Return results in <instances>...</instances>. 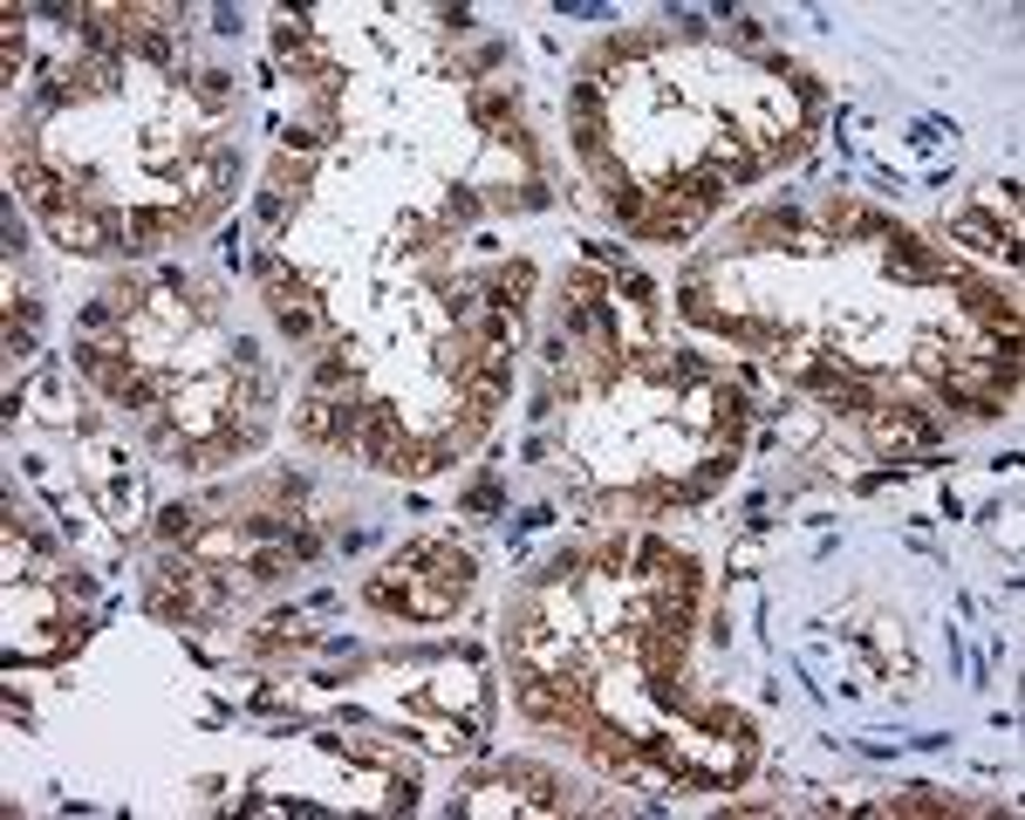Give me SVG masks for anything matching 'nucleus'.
I'll return each mask as SVG.
<instances>
[{"mask_svg":"<svg viewBox=\"0 0 1025 820\" xmlns=\"http://www.w3.org/2000/svg\"><path fill=\"white\" fill-rule=\"evenodd\" d=\"M869 432H876V445L882 451H936V417H917V411H869Z\"/></svg>","mask_w":1025,"mask_h":820,"instance_id":"1","label":"nucleus"},{"mask_svg":"<svg viewBox=\"0 0 1025 820\" xmlns=\"http://www.w3.org/2000/svg\"><path fill=\"white\" fill-rule=\"evenodd\" d=\"M267 308H273V322H281L288 342H308L314 329H322V308H314L308 281H273V288H267Z\"/></svg>","mask_w":1025,"mask_h":820,"instance_id":"2","label":"nucleus"},{"mask_svg":"<svg viewBox=\"0 0 1025 820\" xmlns=\"http://www.w3.org/2000/svg\"><path fill=\"white\" fill-rule=\"evenodd\" d=\"M49 226H55V240H62L69 253H116V226H110L103 212H90V206H83V212L69 206V212H55Z\"/></svg>","mask_w":1025,"mask_h":820,"instance_id":"3","label":"nucleus"},{"mask_svg":"<svg viewBox=\"0 0 1025 820\" xmlns=\"http://www.w3.org/2000/svg\"><path fill=\"white\" fill-rule=\"evenodd\" d=\"M964 308L992 329V335H1005V342H1018V308L998 294V288H977V281H964Z\"/></svg>","mask_w":1025,"mask_h":820,"instance_id":"4","label":"nucleus"},{"mask_svg":"<svg viewBox=\"0 0 1025 820\" xmlns=\"http://www.w3.org/2000/svg\"><path fill=\"white\" fill-rule=\"evenodd\" d=\"M650 199H656V191H643V185L629 178V172H609V212H615L629 232H636V226L650 219Z\"/></svg>","mask_w":1025,"mask_h":820,"instance_id":"5","label":"nucleus"},{"mask_svg":"<svg viewBox=\"0 0 1025 820\" xmlns=\"http://www.w3.org/2000/svg\"><path fill=\"white\" fill-rule=\"evenodd\" d=\"M512 110H520V96H512V90H479V96H472V124L493 131V137H506L512 131Z\"/></svg>","mask_w":1025,"mask_h":820,"instance_id":"6","label":"nucleus"},{"mask_svg":"<svg viewBox=\"0 0 1025 820\" xmlns=\"http://www.w3.org/2000/svg\"><path fill=\"white\" fill-rule=\"evenodd\" d=\"M827 219H835V232H848V240H889L895 232L882 212H861V206H841V199L827 206Z\"/></svg>","mask_w":1025,"mask_h":820,"instance_id":"7","label":"nucleus"},{"mask_svg":"<svg viewBox=\"0 0 1025 820\" xmlns=\"http://www.w3.org/2000/svg\"><path fill=\"white\" fill-rule=\"evenodd\" d=\"M199 520H206L199 506H185V499H178V506H165V513H157V540H172V547H191V540L206 533Z\"/></svg>","mask_w":1025,"mask_h":820,"instance_id":"8","label":"nucleus"},{"mask_svg":"<svg viewBox=\"0 0 1025 820\" xmlns=\"http://www.w3.org/2000/svg\"><path fill=\"white\" fill-rule=\"evenodd\" d=\"M527 294H534V267H527V260L499 267V281H493V308H506V315H512V308H520Z\"/></svg>","mask_w":1025,"mask_h":820,"instance_id":"9","label":"nucleus"},{"mask_svg":"<svg viewBox=\"0 0 1025 820\" xmlns=\"http://www.w3.org/2000/svg\"><path fill=\"white\" fill-rule=\"evenodd\" d=\"M794 232H800V206H766L745 226V240H794Z\"/></svg>","mask_w":1025,"mask_h":820,"instance_id":"10","label":"nucleus"},{"mask_svg":"<svg viewBox=\"0 0 1025 820\" xmlns=\"http://www.w3.org/2000/svg\"><path fill=\"white\" fill-rule=\"evenodd\" d=\"M191 90H199V103H226V96H232V75H226V69H206Z\"/></svg>","mask_w":1025,"mask_h":820,"instance_id":"11","label":"nucleus"},{"mask_svg":"<svg viewBox=\"0 0 1025 820\" xmlns=\"http://www.w3.org/2000/svg\"><path fill=\"white\" fill-rule=\"evenodd\" d=\"M288 554H294V561H314V554H322V533H314V527H294V533H288Z\"/></svg>","mask_w":1025,"mask_h":820,"instance_id":"12","label":"nucleus"},{"mask_svg":"<svg viewBox=\"0 0 1025 820\" xmlns=\"http://www.w3.org/2000/svg\"><path fill=\"white\" fill-rule=\"evenodd\" d=\"M445 219L472 226V219H479V199H472V191H452V199H445Z\"/></svg>","mask_w":1025,"mask_h":820,"instance_id":"13","label":"nucleus"},{"mask_svg":"<svg viewBox=\"0 0 1025 820\" xmlns=\"http://www.w3.org/2000/svg\"><path fill=\"white\" fill-rule=\"evenodd\" d=\"M540 527H555V506H527V513L512 520V533H540Z\"/></svg>","mask_w":1025,"mask_h":820,"instance_id":"14","label":"nucleus"},{"mask_svg":"<svg viewBox=\"0 0 1025 820\" xmlns=\"http://www.w3.org/2000/svg\"><path fill=\"white\" fill-rule=\"evenodd\" d=\"M445 315H452V322H472V288H452V294H445Z\"/></svg>","mask_w":1025,"mask_h":820,"instance_id":"15","label":"nucleus"},{"mask_svg":"<svg viewBox=\"0 0 1025 820\" xmlns=\"http://www.w3.org/2000/svg\"><path fill=\"white\" fill-rule=\"evenodd\" d=\"M253 212H260V219H281V212H288V199H281V191H273V185H267V191H260V199H253Z\"/></svg>","mask_w":1025,"mask_h":820,"instance_id":"16","label":"nucleus"},{"mask_svg":"<svg viewBox=\"0 0 1025 820\" xmlns=\"http://www.w3.org/2000/svg\"><path fill=\"white\" fill-rule=\"evenodd\" d=\"M465 506H472V513H499V486H493V479H486V486H479V492H472V499H465Z\"/></svg>","mask_w":1025,"mask_h":820,"instance_id":"17","label":"nucleus"},{"mask_svg":"<svg viewBox=\"0 0 1025 820\" xmlns=\"http://www.w3.org/2000/svg\"><path fill=\"white\" fill-rule=\"evenodd\" d=\"M547 199H555V191H547V185H540V178H527V185H520V206H527V212H540V206H547Z\"/></svg>","mask_w":1025,"mask_h":820,"instance_id":"18","label":"nucleus"},{"mask_svg":"<svg viewBox=\"0 0 1025 820\" xmlns=\"http://www.w3.org/2000/svg\"><path fill=\"white\" fill-rule=\"evenodd\" d=\"M670 21H677V34H684V42H697V34H704V14H697V8H684V14H670Z\"/></svg>","mask_w":1025,"mask_h":820,"instance_id":"19","label":"nucleus"}]
</instances>
